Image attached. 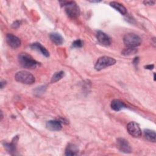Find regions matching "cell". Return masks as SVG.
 Masks as SVG:
<instances>
[{"instance_id":"1","label":"cell","mask_w":156,"mask_h":156,"mask_svg":"<svg viewBox=\"0 0 156 156\" xmlns=\"http://www.w3.org/2000/svg\"><path fill=\"white\" fill-rule=\"evenodd\" d=\"M18 58L20 64L25 68L34 69L39 65L38 62L27 53H20L18 55Z\"/></svg>"},{"instance_id":"2","label":"cell","mask_w":156,"mask_h":156,"mask_svg":"<svg viewBox=\"0 0 156 156\" xmlns=\"http://www.w3.org/2000/svg\"><path fill=\"white\" fill-rule=\"evenodd\" d=\"M61 5L65 8V10L70 18H76L80 15V9L74 1H62Z\"/></svg>"},{"instance_id":"3","label":"cell","mask_w":156,"mask_h":156,"mask_svg":"<svg viewBox=\"0 0 156 156\" xmlns=\"http://www.w3.org/2000/svg\"><path fill=\"white\" fill-rule=\"evenodd\" d=\"M15 80L20 83L30 85L35 82L34 76L26 71H20L15 74Z\"/></svg>"},{"instance_id":"4","label":"cell","mask_w":156,"mask_h":156,"mask_svg":"<svg viewBox=\"0 0 156 156\" xmlns=\"http://www.w3.org/2000/svg\"><path fill=\"white\" fill-rule=\"evenodd\" d=\"M124 43L128 48H135L140 45L141 43V38L136 34L129 33L126 34L123 38Z\"/></svg>"},{"instance_id":"5","label":"cell","mask_w":156,"mask_h":156,"mask_svg":"<svg viewBox=\"0 0 156 156\" xmlns=\"http://www.w3.org/2000/svg\"><path fill=\"white\" fill-rule=\"evenodd\" d=\"M115 63L116 60L113 58L108 56H102L99 57L96 61L94 65V68L97 71H100L108 66L115 65Z\"/></svg>"},{"instance_id":"6","label":"cell","mask_w":156,"mask_h":156,"mask_svg":"<svg viewBox=\"0 0 156 156\" xmlns=\"http://www.w3.org/2000/svg\"><path fill=\"white\" fill-rule=\"evenodd\" d=\"M127 130L129 133L135 138L141 136L142 132L138 124L134 121L130 122L127 126Z\"/></svg>"},{"instance_id":"7","label":"cell","mask_w":156,"mask_h":156,"mask_svg":"<svg viewBox=\"0 0 156 156\" xmlns=\"http://www.w3.org/2000/svg\"><path fill=\"white\" fill-rule=\"evenodd\" d=\"M117 145L119 149L124 153H130L132 152V148L129 142L122 138L117 139Z\"/></svg>"},{"instance_id":"8","label":"cell","mask_w":156,"mask_h":156,"mask_svg":"<svg viewBox=\"0 0 156 156\" xmlns=\"http://www.w3.org/2000/svg\"><path fill=\"white\" fill-rule=\"evenodd\" d=\"M6 41L11 48L14 49L18 48L21 45L20 39L12 34H8L7 35Z\"/></svg>"},{"instance_id":"9","label":"cell","mask_w":156,"mask_h":156,"mask_svg":"<svg viewBox=\"0 0 156 156\" xmlns=\"http://www.w3.org/2000/svg\"><path fill=\"white\" fill-rule=\"evenodd\" d=\"M96 38H97V40H98V41L103 45L108 46L111 43V40H110V37L105 33H104L102 31L98 30L97 32Z\"/></svg>"},{"instance_id":"10","label":"cell","mask_w":156,"mask_h":156,"mask_svg":"<svg viewBox=\"0 0 156 156\" xmlns=\"http://www.w3.org/2000/svg\"><path fill=\"white\" fill-rule=\"evenodd\" d=\"M46 128L51 131H58L62 128L60 121L56 120H51L46 122Z\"/></svg>"},{"instance_id":"11","label":"cell","mask_w":156,"mask_h":156,"mask_svg":"<svg viewBox=\"0 0 156 156\" xmlns=\"http://www.w3.org/2000/svg\"><path fill=\"white\" fill-rule=\"evenodd\" d=\"M111 108L112 110L116 112L120 111L125 108H126V104L121 101L119 99H114L112 101L111 104H110Z\"/></svg>"},{"instance_id":"12","label":"cell","mask_w":156,"mask_h":156,"mask_svg":"<svg viewBox=\"0 0 156 156\" xmlns=\"http://www.w3.org/2000/svg\"><path fill=\"white\" fill-rule=\"evenodd\" d=\"M30 47L32 49L40 52L41 54H42L45 57H49V53L48 51V50L39 43H32V44L30 45Z\"/></svg>"},{"instance_id":"13","label":"cell","mask_w":156,"mask_h":156,"mask_svg":"<svg viewBox=\"0 0 156 156\" xmlns=\"http://www.w3.org/2000/svg\"><path fill=\"white\" fill-rule=\"evenodd\" d=\"M18 140V136H15L12 142L10 143H5L4 144V147L6 149V150L11 154H13V152L15 151L16 149V144L17 143V141Z\"/></svg>"},{"instance_id":"14","label":"cell","mask_w":156,"mask_h":156,"mask_svg":"<svg viewBox=\"0 0 156 156\" xmlns=\"http://www.w3.org/2000/svg\"><path fill=\"white\" fill-rule=\"evenodd\" d=\"M50 39L56 45H60L63 43V38L57 32H52L49 35Z\"/></svg>"},{"instance_id":"15","label":"cell","mask_w":156,"mask_h":156,"mask_svg":"<svg viewBox=\"0 0 156 156\" xmlns=\"http://www.w3.org/2000/svg\"><path fill=\"white\" fill-rule=\"evenodd\" d=\"M79 149L77 147L73 144H68L65 149L66 155H76L78 154Z\"/></svg>"},{"instance_id":"16","label":"cell","mask_w":156,"mask_h":156,"mask_svg":"<svg viewBox=\"0 0 156 156\" xmlns=\"http://www.w3.org/2000/svg\"><path fill=\"white\" fill-rule=\"evenodd\" d=\"M110 5L111 7H112L113 8L118 10L122 15H126L127 13V9L122 4L119 2L113 1V2H111L110 3Z\"/></svg>"},{"instance_id":"17","label":"cell","mask_w":156,"mask_h":156,"mask_svg":"<svg viewBox=\"0 0 156 156\" xmlns=\"http://www.w3.org/2000/svg\"><path fill=\"white\" fill-rule=\"evenodd\" d=\"M144 137L146 139L151 142H155V137L156 134L154 130H150V129H145L144 130Z\"/></svg>"},{"instance_id":"18","label":"cell","mask_w":156,"mask_h":156,"mask_svg":"<svg viewBox=\"0 0 156 156\" xmlns=\"http://www.w3.org/2000/svg\"><path fill=\"white\" fill-rule=\"evenodd\" d=\"M64 75H65V73L62 71H60L54 73L51 78V82L55 83V82L60 80V79H62Z\"/></svg>"},{"instance_id":"19","label":"cell","mask_w":156,"mask_h":156,"mask_svg":"<svg viewBox=\"0 0 156 156\" xmlns=\"http://www.w3.org/2000/svg\"><path fill=\"white\" fill-rule=\"evenodd\" d=\"M137 52V49L134 48H127L124 49L122 52L121 54L125 56H129L133 54H135Z\"/></svg>"},{"instance_id":"20","label":"cell","mask_w":156,"mask_h":156,"mask_svg":"<svg viewBox=\"0 0 156 156\" xmlns=\"http://www.w3.org/2000/svg\"><path fill=\"white\" fill-rule=\"evenodd\" d=\"M72 45L74 48H81L83 46V42L81 40L78 39L74 41Z\"/></svg>"},{"instance_id":"21","label":"cell","mask_w":156,"mask_h":156,"mask_svg":"<svg viewBox=\"0 0 156 156\" xmlns=\"http://www.w3.org/2000/svg\"><path fill=\"white\" fill-rule=\"evenodd\" d=\"M143 3L145 5H152L155 3V1H143Z\"/></svg>"},{"instance_id":"22","label":"cell","mask_w":156,"mask_h":156,"mask_svg":"<svg viewBox=\"0 0 156 156\" xmlns=\"http://www.w3.org/2000/svg\"><path fill=\"white\" fill-rule=\"evenodd\" d=\"M20 25V21H15L13 24H12V27L13 28H18Z\"/></svg>"},{"instance_id":"23","label":"cell","mask_w":156,"mask_h":156,"mask_svg":"<svg viewBox=\"0 0 156 156\" xmlns=\"http://www.w3.org/2000/svg\"><path fill=\"white\" fill-rule=\"evenodd\" d=\"M154 65H146V66H144V68H145L146 69H150V70L154 68Z\"/></svg>"},{"instance_id":"24","label":"cell","mask_w":156,"mask_h":156,"mask_svg":"<svg viewBox=\"0 0 156 156\" xmlns=\"http://www.w3.org/2000/svg\"><path fill=\"white\" fill-rule=\"evenodd\" d=\"M138 61H139L138 57H135V58H134L133 61V64H134L135 65H138Z\"/></svg>"},{"instance_id":"25","label":"cell","mask_w":156,"mask_h":156,"mask_svg":"<svg viewBox=\"0 0 156 156\" xmlns=\"http://www.w3.org/2000/svg\"><path fill=\"white\" fill-rule=\"evenodd\" d=\"M1 88H3V87L5 86V81H1Z\"/></svg>"},{"instance_id":"26","label":"cell","mask_w":156,"mask_h":156,"mask_svg":"<svg viewBox=\"0 0 156 156\" xmlns=\"http://www.w3.org/2000/svg\"><path fill=\"white\" fill-rule=\"evenodd\" d=\"M89 1L91 2H100L99 1Z\"/></svg>"},{"instance_id":"27","label":"cell","mask_w":156,"mask_h":156,"mask_svg":"<svg viewBox=\"0 0 156 156\" xmlns=\"http://www.w3.org/2000/svg\"><path fill=\"white\" fill-rule=\"evenodd\" d=\"M155 74L154 73V80H155Z\"/></svg>"}]
</instances>
